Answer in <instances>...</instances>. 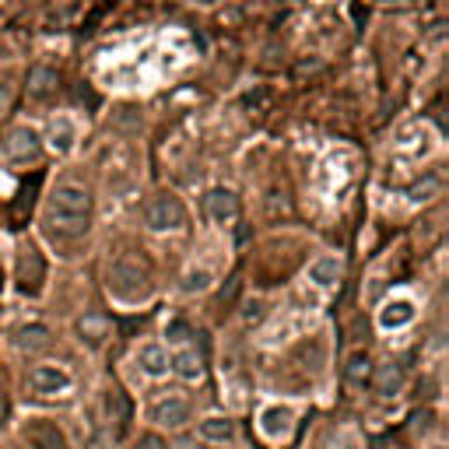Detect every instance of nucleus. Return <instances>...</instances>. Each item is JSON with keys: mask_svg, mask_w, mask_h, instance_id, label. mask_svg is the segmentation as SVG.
Masks as SVG:
<instances>
[{"mask_svg": "<svg viewBox=\"0 0 449 449\" xmlns=\"http://www.w3.org/2000/svg\"><path fill=\"white\" fill-rule=\"evenodd\" d=\"M372 386H376V393H383V397H393V393L404 386V369H400L397 362H386V365H379V372L372 376Z\"/></svg>", "mask_w": 449, "mask_h": 449, "instance_id": "10", "label": "nucleus"}, {"mask_svg": "<svg viewBox=\"0 0 449 449\" xmlns=\"http://www.w3.org/2000/svg\"><path fill=\"white\" fill-rule=\"evenodd\" d=\"M204 288H211V274L207 271H190L183 278V292H204Z\"/></svg>", "mask_w": 449, "mask_h": 449, "instance_id": "23", "label": "nucleus"}, {"mask_svg": "<svg viewBox=\"0 0 449 449\" xmlns=\"http://www.w3.org/2000/svg\"><path fill=\"white\" fill-rule=\"evenodd\" d=\"M204 211L211 221H232L239 214V197L232 190H211L204 197Z\"/></svg>", "mask_w": 449, "mask_h": 449, "instance_id": "8", "label": "nucleus"}, {"mask_svg": "<svg viewBox=\"0 0 449 449\" xmlns=\"http://www.w3.org/2000/svg\"><path fill=\"white\" fill-rule=\"evenodd\" d=\"M109 292L123 295V299H137L148 292V267L134 256H120L109 267Z\"/></svg>", "mask_w": 449, "mask_h": 449, "instance_id": "2", "label": "nucleus"}, {"mask_svg": "<svg viewBox=\"0 0 449 449\" xmlns=\"http://www.w3.org/2000/svg\"><path fill=\"white\" fill-rule=\"evenodd\" d=\"M49 344V330L42 323H32V326H22L18 330V347L22 351H42Z\"/></svg>", "mask_w": 449, "mask_h": 449, "instance_id": "14", "label": "nucleus"}, {"mask_svg": "<svg viewBox=\"0 0 449 449\" xmlns=\"http://www.w3.org/2000/svg\"><path fill=\"white\" fill-rule=\"evenodd\" d=\"M11 99H15V88L11 84H0V113L11 106Z\"/></svg>", "mask_w": 449, "mask_h": 449, "instance_id": "26", "label": "nucleus"}, {"mask_svg": "<svg viewBox=\"0 0 449 449\" xmlns=\"http://www.w3.org/2000/svg\"><path fill=\"white\" fill-rule=\"evenodd\" d=\"M25 439L32 442V449H67V439L53 421H32L25 428Z\"/></svg>", "mask_w": 449, "mask_h": 449, "instance_id": "9", "label": "nucleus"}, {"mask_svg": "<svg viewBox=\"0 0 449 449\" xmlns=\"http://www.w3.org/2000/svg\"><path fill=\"white\" fill-rule=\"evenodd\" d=\"M56 88V70L53 67H32L29 70V92L32 95H49Z\"/></svg>", "mask_w": 449, "mask_h": 449, "instance_id": "15", "label": "nucleus"}, {"mask_svg": "<svg viewBox=\"0 0 449 449\" xmlns=\"http://www.w3.org/2000/svg\"><path fill=\"white\" fill-rule=\"evenodd\" d=\"M347 379H351L354 386H365V379H369V358H365V354H354V358H351Z\"/></svg>", "mask_w": 449, "mask_h": 449, "instance_id": "21", "label": "nucleus"}, {"mask_svg": "<svg viewBox=\"0 0 449 449\" xmlns=\"http://www.w3.org/2000/svg\"><path fill=\"white\" fill-rule=\"evenodd\" d=\"M77 330H81V337H88V340H102V337L109 333V316H102V313H84V316L77 320Z\"/></svg>", "mask_w": 449, "mask_h": 449, "instance_id": "13", "label": "nucleus"}, {"mask_svg": "<svg viewBox=\"0 0 449 449\" xmlns=\"http://www.w3.org/2000/svg\"><path fill=\"white\" fill-rule=\"evenodd\" d=\"M246 320H260V306H256V302L246 309Z\"/></svg>", "mask_w": 449, "mask_h": 449, "instance_id": "28", "label": "nucleus"}, {"mask_svg": "<svg viewBox=\"0 0 449 449\" xmlns=\"http://www.w3.org/2000/svg\"><path fill=\"white\" fill-rule=\"evenodd\" d=\"M151 418L158 425H168V428H179L190 421V404L183 397H162L155 407H151Z\"/></svg>", "mask_w": 449, "mask_h": 449, "instance_id": "7", "label": "nucleus"}, {"mask_svg": "<svg viewBox=\"0 0 449 449\" xmlns=\"http://www.w3.org/2000/svg\"><path fill=\"white\" fill-rule=\"evenodd\" d=\"M340 278V260L337 256H320V260H313L309 263V281H316V285H333Z\"/></svg>", "mask_w": 449, "mask_h": 449, "instance_id": "12", "label": "nucleus"}, {"mask_svg": "<svg viewBox=\"0 0 449 449\" xmlns=\"http://www.w3.org/2000/svg\"><path fill=\"white\" fill-rule=\"evenodd\" d=\"M137 362H141V369H144L148 376H162V372L168 369V354H165L162 344H144V347L137 351Z\"/></svg>", "mask_w": 449, "mask_h": 449, "instance_id": "11", "label": "nucleus"}, {"mask_svg": "<svg viewBox=\"0 0 449 449\" xmlns=\"http://www.w3.org/2000/svg\"><path fill=\"white\" fill-rule=\"evenodd\" d=\"M144 225H148L151 232H175V228L187 225V211H183V204H179L175 197L158 194V197L148 200V207H144Z\"/></svg>", "mask_w": 449, "mask_h": 449, "instance_id": "3", "label": "nucleus"}, {"mask_svg": "<svg viewBox=\"0 0 449 449\" xmlns=\"http://www.w3.org/2000/svg\"><path fill=\"white\" fill-rule=\"evenodd\" d=\"M165 333H168V340H187V337H190V326H187L183 320H175V323H168Z\"/></svg>", "mask_w": 449, "mask_h": 449, "instance_id": "24", "label": "nucleus"}, {"mask_svg": "<svg viewBox=\"0 0 449 449\" xmlns=\"http://www.w3.org/2000/svg\"><path fill=\"white\" fill-rule=\"evenodd\" d=\"M29 386H32L39 397H49V393L67 390V386H70V376H67L63 369H56V365H36V369L29 372Z\"/></svg>", "mask_w": 449, "mask_h": 449, "instance_id": "6", "label": "nucleus"}, {"mask_svg": "<svg viewBox=\"0 0 449 449\" xmlns=\"http://www.w3.org/2000/svg\"><path fill=\"white\" fill-rule=\"evenodd\" d=\"M200 354H194V351H183V354H175V372L183 376V379H197L200 376Z\"/></svg>", "mask_w": 449, "mask_h": 449, "instance_id": "18", "label": "nucleus"}, {"mask_svg": "<svg viewBox=\"0 0 449 449\" xmlns=\"http://www.w3.org/2000/svg\"><path fill=\"white\" fill-rule=\"evenodd\" d=\"M4 414H8V397L0 393V421H4Z\"/></svg>", "mask_w": 449, "mask_h": 449, "instance_id": "29", "label": "nucleus"}, {"mask_svg": "<svg viewBox=\"0 0 449 449\" xmlns=\"http://www.w3.org/2000/svg\"><path fill=\"white\" fill-rule=\"evenodd\" d=\"M42 278H46V263L39 256V249H22V260H18V285L25 295H36L42 288Z\"/></svg>", "mask_w": 449, "mask_h": 449, "instance_id": "5", "label": "nucleus"}, {"mask_svg": "<svg viewBox=\"0 0 449 449\" xmlns=\"http://www.w3.org/2000/svg\"><path fill=\"white\" fill-rule=\"evenodd\" d=\"M439 187H442V183H439V175H425L421 183H414V187L407 190V197H411V200H428Z\"/></svg>", "mask_w": 449, "mask_h": 449, "instance_id": "22", "label": "nucleus"}, {"mask_svg": "<svg viewBox=\"0 0 449 449\" xmlns=\"http://www.w3.org/2000/svg\"><path fill=\"white\" fill-rule=\"evenodd\" d=\"M288 421H292V414L274 407V411L263 414V432H267V435H281V432H288Z\"/></svg>", "mask_w": 449, "mask_h": 449, "instance_id": "20", "label": "nucleus"}, {"mask_svg": "<svg viewBox=\"0 0 449 449\" xmlns=\"http://www.w3.org/2000/svg\"><path fill=\"white\" fill-rule=\"evenodd\" d=\"M92 221V194L77 179H60L46 204V225L56 235H81Z\"/></svg>", "mask_w": 449, "mask_h": 449, "instance_id": "1", "label": "nucleus"}, {"mask_svg": "<svg viewBox=\"0 0 449 449\" xmlns=\"http://www.w3.org/2000/svg\"><path fill=\"white\" fill-rule=\"evenodd\" d=\"M4 155H8V162H15V165H29V162H36V158H39V134H36L32 127H18V130H11V134H8V141H4Z\"/></svg>", "mask_w": 449, "mask_h": 449, "instance_id": "4", "label": "nucleus"}, {"mask_svg": "<svg viewBox=\"0 0 449 449\" xmlns=\"http://www.w3.org/2000/svg\"><path fill=\"white\" fill-rule=\"evenodd\" d=\"M106 407H109V418L123 428V425H127V418H130V404H127L123 390H113V393H109V400H106Z\"/></svg>", "mask_w": 449, "mask_h": 449, "instance_id": "19", "label": "nucleus"}, {"mask_svg": "<svg viewBox=\"0 0 449 449\" xmlns=\"http://www.w3.org/2000/svg\"><path fill=\"white\" fill-rule=\"evenodd\" d=\"M0 281H4V278H0Z\"/></svg>", "mask_w": 449, "mask_h": 449, "instance_id": "30", "label": "nucleus"}, {"mask_svg": "<svg viewBox=\"0 0 449 449\" xmlns=\"http://www.w3.org/2000/svg\"><path fill=\"white\" fill-rule=\"evenodd\" d=\"M200 435H204L207 442H228V439L235 435V428H232V421H225V418H211V421H200Z\"/></svg>", "mask_w": 449, "mask_h": 449, "instance_id": "16", "label": "nucleus"}, {"mask_svg": "<svg viewBox=\"0 0 449 449\" xmlns=\"http://www.w3.org/2000/svg\"><path fill=\"white\" fill-rule=\"evenodd\" d=\"M137 449H168V446H165L158 435H144V439L137 442Z\"/></svg>", "mask_w": 449, "mask_h": 449, "instance_id": "25", "label": "nucleus"}, {"mask_svg": "<svg viewBox=\"0 0 449 449\" xmlns=\"http://www.w3.org/2000/svg\"><path fill=\"white\" fill-rule=\"evenodd\" d=\"M235 292H239V278H232V281L221 288V306H225V302H232V299H235Z\"/></svg>", "mask_w": 449, "mask_h": 449, "instance_id": "27", "label": "nucleus"}, {"mask_svg": "<svg viewBox=\"0 0 449 449\" xmlns=\"http://www.w3.org/2000/svg\"><path fill=\"white\" fill-rule=\"evenodd\" d=\"M39 183H42V172H36L29 183L22 187V194H18V200H15V218H25V211H32V200H36Z\"/></svg>", "mask_w": 449, "mask_h": 449, "instance_id": "17", "label": "nucleus"}]
</instances>
